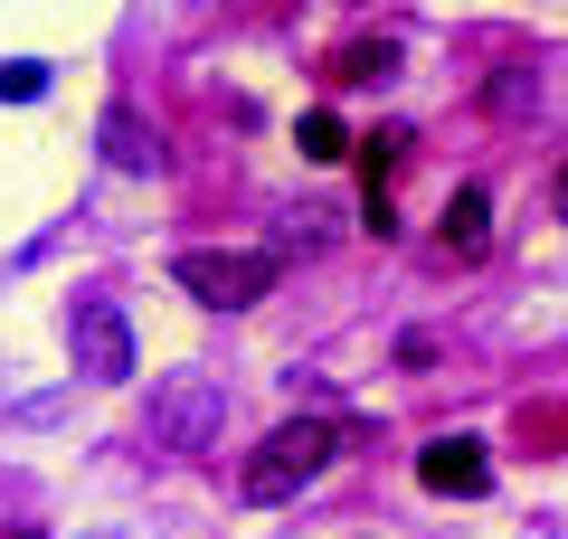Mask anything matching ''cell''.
<instances>
[{
    "label": "cell",
    "instance_id": "obj_1",
    "mask_svg": "<svg viewBox=\"0 0 568 539\" xmlns=\"http://www.w3.org/2000/svg\"><path fill=\"white\" fill-rule=\"evenodd\" d=\"M332 455H342V426H332V417H284L265 445H246L237 492H246V501H294L304 482L332 474Z\"/></svg>",
    "mask_w": 568,
    "mask_h": 539
},
{
    "label": "cell",
    "instance_id": "obj_2",
    "mask_svg": "<svg viewBox=\"0 0 568 539\" xmlns=\"http://www.w3.org/2000/svg\"><path fill=\"white\" fill-rule=\"evenodd\" d=\"M275 275H284L275 246H181L171 256V284L209 313H246L256 294H275Z\"/></svg>",
    "mask_w": 568,
    "mask_h": 539
},
{
    "label": "cell",
    "instance_id": "obj_3",
    "mask_svg": "<svg viewBox=\"0 0 568 539\" xmlns=\"http://www.w3.org/2000/svg\"><path fill=\"white\" fill-rule=\"evenodd\" d=\"M152 445H171V455H209V445H227V379L219 369H171V379H152Z\"/></svg>",
    "mask_w": 568,
    "mask_h": 539
},
{
    "label": "cell",
    "instance_id": "obj_4",
    "mask_svg": "<svg viewBox=\"0 0 568 539\" xmlns=\"http://www.w3.org/2000/svg\"><path fill=\"white\" fill-rule=\"evenodd\" d=\"M67 350H77L85 379H133V369H142L133 322H123L114 294H77V313H67Z\"/></svg>",
    "mask_w": 568,
    "mask_h": 539
},
{
    "label": "cell",
    "instance_id": "obj_5",
    "mask_svg": "<svg viewBox=\"0 0 568 539\" xmlns=\"http://www.w3.org/2000/svg\"><path fill=\"white\" fill-rule=\"evenodd\" d=\"M417 482L446 501H474V492H493V455L474 436H436V445H417Z\"/></svg>",
    "mask_w": 568,
    "mask_h": 539
},
{
    "label": "cell",
    "instance_id": "obj_6",
    "mask_svg": "<svg viewBox=\"0 0 568 539\" xmlns=\"http://www.w3.org/2000/svg\"><path fill=\"white\" fill-rule=\"evenodd\" d=\"M484 237H493V200H484V180H465L446 200V246L455 256H484Z\"/></svg>",
    "mask_w": 568,
    "mask_h": 539
},
{
    "label": "cell",
    "instance_id": "obj_7",
    "mask_svg": "<svg viewBox=\"0 0 568 539\" xmlns=\"http://www.w3.org/2000/svg\"><path fill=\"white\" fill-rule=\"evenodd\" d=\"M332 77H342V85H388V77H398V48H388V39H351L342 58H332Z\"/></svg>",
    "mask_w": 568,
    "mask_h": 539
},
{
    "label": "cell",
    "instance_id": "obj_8",
    "mask_svg": "<svg viewBox=\"0 0 568 539\" xmlns=\"http://www.w3.org/2000/svg\"><path fill=\"white\" fill-rule=\"evenodd\" d=\"M294 142H304V161H342V152H351V133H342V114H332V104H313Z\"/></svg>",
    "mask_w": 568,
    "mask_h": 539
},
{
    "label": "cell",
    "instance_id": "obj_9",
    "mask_svg": "<svg viewBox=\"0 0 568 539\" xmlns=\"http://www.w3.org/2000/svg\"><path fill=\"white\" fill-rule=\"evenodd\" d=\"M104 142H114V161H123V171H152V142H142V123H133V114H114V123H104Z\"/></svg>",
    "mask_w": 568,
    "mask_h": 539
},
{
    "label": "cell",
    "instance_id": "obj_10",
    "mask_svg": "<svg viewBox=\"0 0 568 539\" xmlns=\"http://www.w3.org/2000/svg\"><path fill=\"white\" fill-rule=\"evenodd\" d=\"M0 95H10V104H29V95H48V67H0Z\"/></svg>",
    "mask_w": 568,
    "mask_h": 539
},
{
    "label": "cell",
    "instance_id": "obj_11",
    "mask_svg": "<svg viewBox=\"0 0 568 539\" xmlns=\"http://www.w3.org/2000/svg\"><path fill=\"white\" fill-rule=\"evenodd\" d=\"M10 539H48V530H10Z\"/></svg>",
    "mask_w": 568,
    "mask_h": 539
},
{
    "label": "cell",
    "instance_id": "obj_12",
    "mask_svg": "<svg viewBox=\"0 0 568 539\" xmlns=\"http://www.w3.org/2000/svg\"><path fill=\"white\" fill-rule=\"evenodd\" d=\"M559 209H568V180H559Z\"/></svg>",
    "mask_w": 568,
    "mask_h": 539
}]
</instances>
